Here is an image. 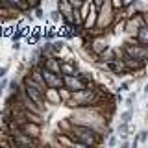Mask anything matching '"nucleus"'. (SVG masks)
Listing matches in <instances>:
<instances>
[{
  "instance_id": "cd10ccee",
  "label": "nucleus",
  "mask_w": 148,
  "mask_h": 148,
  "mask_svg": "<svg viewBox=\"0 0 148 148\" xmlns=\"http://www.w3.org/2000/svg\"><path fill=\"white\" fill-rule=\"evenodd\" d=\"M139 145H141V143H139V139L135 135V137H133V141H132V148H139Z\"/></svg>"
},
{
  "instance_id": "f3484780",
  "label": "nucleus",
  "mask_w": 148,
  "mask_h": 148,
  "mask_svg": "<svg viewBox=\"0 0 148 148\" xmlns=\"http://www.w3.org/2000/svg\"><path fill=\"white\" fill-rule=\"evenodd\" d=\"M119 122H122V124H132V120H133V109H126V111H122V113L119 115Z\"/></svg>"
},
{
  "instance_id": "f8f14e48",
  "label": "nucleus",
  "mask_w": 148,
  "mask_h": 148,
  "mask_svg": "<svg viewBox=\"0 0 148 148\" xmlns=\"http://www.w3.org/2000/svg\"><path fill=\"white\" fill-rule=\"evenodd\" d=\"M78 72V63L74 59H63L61 61V76H74Z\"/></svg>"
},
{
  "instance_id": "7c9ffc66",
  "label": "nucleus",
  "mask_w": 148,
  "mask_h": 148,
  "mask_svg": "<svg viewBox=\"0 0 148 148\" xmlns=\"http://www.w3.org/2000/svg\"><path fill=\"white\" fill-rule=\"evenodd\" d=\"M22 148H37V146H22Z\"/></svg>"
},
{
  "instance_id": "bb28decb",
  "label": "nucleus",
  "mask_w": 148,
  "mask_h": 148,
  "mask_svg": "<svg viewBox=\"0 0 148 148\" xmlns=\"http://www.w3.org/2000/svg\"><path fill=\"white\" fill-rule=\"evenodd\" d=\"M117 148H132V143H130V141H120Z\"/></svg>"
},
{
  "instance_id": "b1692460",
  "label": "nucleus",
  "mask_w": 148,
  "mask_h": 148,
  "mask_svg": "<svg viewBox=\"0 0 148 148\" xmlns=\"http://www.w3.org/2000/svg\"><path fill=\"white\" fill-rule=\"evenodd\" d=\"M117 143H119V137L113 133V135L108 139V146H109V148H117Z\"/></svg>"
},
{
  "instance_id": "0eeeda50",
  "label": "nucleus",
  "mask_w": 148,
  "mask_h": 148,
  "mask_svg": "<svg viewBox=\"0 0 148 148\" xmlns=\"http://www.w3.org/2000/svg\"><path fill=\"white\" fill-rule=\"evenodd\" d=\"M43 78H45V83H46V89H63V76L52 74V72L43 69Z\"/></svg>"
},
{
  "instance_id": "473e14b6",
  "label": "nucleus",
  "mask_w": 148,
  "mask_h": 148,
  "mask_svg": "<svg viewBox=\"0 0 148 148\" xmlns=\"http://www.w3.org/2000/svg\"><path fill=\"white\" fill-rule=\"evenodd\" d=\"M0 37H2V30H0Z\"/></svg>"
},
{
  "instance_id": "4be33fe9",
  "label": "nucleus",
  "mask_w": 148,
  "mask_h": 148,
  "mask_svg": "<svg viewBox=\"0 0 148 148\" xmlns=\"http://www.w3.org/2000/svg\"><path fill=\"white\" fill-rule=\"evenodd\" d=\"M34 15H35V18L43 21V18L46 17V15H45V9H43V6H41V8H37V9H34Z\"/></svg>"
},
{
  "instance_id": "393cba45",
  "label": "nucleus",
  "mask_w": 148,
  "mask_h": 148,
  "mask_svg": "<svg viewBox=\"0 0 148 148\" xmlns=\"http://www.w3.org/2000/svg\"><path fill=\"white\" fill-rule=\"evenodd\" d=\"M8 72H9V65H0V82L6 78Z\"/></svg>"
},
{
  "instance_id": "a211bd4d",
  "label": "nucleus",
  "mask_w": 148,
  "mask_h": 148,
  "mask_svg": "<svg viewBox=\"0 0 148 148\" xmlns=\"http://www.w3.org/2000/svg\"><path fill=\"white\" fill-rule=\"evenodd\" d=\"M22 89V83L18 82V80H9L8 83V91H9V95H17L18 91Z\"/></svg>"
},
{
  "instance_id": "7ed1b4c3",
  "label": "nucleus",
  "mask_w": 148,
  "mask_h": 148,
  "mask_svg": "<svg viewBox=\"0 0 148 148\" xmlns=\"http://www.w3.org/2000/svg\"><path fill=\"white\" fill-rule=\"evenodd\" d=\"M85 46H89V52L92 56V59L100 58L106 50H109V39L106 35H98V37H85Z\"/></svg>"
},
{
  "instance_id": "39448f33",
  "label": "nucleus",
  "mask_w": 148,
  "mask_h": 148,
  "mask_svg": "<svg viewBox=\"0 0 148 148\" xmlns=\"http://www.w3.org/2000/svg\"><path fill=\"white\" fill-rule=\"evenodd\" d=\"M91 85H92V83H91ZM63 87L67 91H71V92H78V91L87 89L89 83L83 82L82 78H78V76H63Z\"/></svg>"
},
{
  "instance_id": "f257e3e1",
  "label": "nucleus",
  "mask_w": 148,
  "mask_h": 148,
  "mask_svg": "<svg viewBox=\"0 0 148 148\" xmlns=\"http://www.w3.org/2000/svg\"><path fill=\"white\" fill-rule=\"evenodd\" d=\"M117 24V13L111 8V0H104V6L98 9V18H96V28L106 35L111 28Z\"/></svg>"
},
{
  "instance_id": "9b49d317",
  "label": "nucleus",
  "mask_w": 148,
  "mask_h": 148,
  "mask_svg": "<svg viewBox=\"0 0 148 148\" xmlns=\"http://www.w3.org/2000/svg\"><path fill=\"white\" fill-rule=\"evenodd\" d=\"M56 9H58L59 15L63 17V21H71V17H72V4H71V0H59Z\"/></svg>"
},
{
  "instance_id": "c85d7f7f",
  "label": "nucleus",
  "mask_w": 148,
  "mask_h": 148,
  "mask_svg": "<svg viewBox=\"0 0 148 148\" xmlns=\"http://www.w3.org/2000/svg\"><path fill=\"white\" fill-rule=\"evenodd\" d=\"M11 48H13V52H18V50H21V43H13Z\"/></svg>"
},
{
  "instance_id": "1a4fd4ad",
  "label": "nucleus",
  "mask_w": 148,
  "mask_h": 148,
  "mask_svg": "<svg viewBox=\"0 0 148 148\" xmlns=\"http://www.w3.org/2000/svg\"><path fill=\"white\" fill-rule=\"evenodd\" d=\"M63 100L59 96V89H46L45 91V106H61Z\"/></svg>"
},
{
  "instance_id": "ddd939ff",
  "label": "nucleus",
  "mask_w": 148,
  "mask_h": 148,
  "mask_svg": "<svg viewBox=\"0 0 148 148\" xmlns=\"http://www.w3.org/2000/svg\"><path fill=\"white\" fill-rule=\"evenodd\" d=\"M13 139V145H15L17 148H22V146H37L39 145V141H35V139L28 137V135H17V137H11Z\"/></svg>"
},
{
  "instance_id": "9d476101",
  "label": "nucleus",
  "mask_w": 148,
  "mask_h": 148,
  "mask_svg": "<svg viewBox=\"0 0 148 148\" xmlns=\"http://www.w3.org/2000/svg\"><path fill=\"white\" fill-rule=\"evenodd\" d=\"M106 69L113 74V76H126V67H124V63H122V59H115V61H111V63H108L106 65Z\"/></svg>"
},
{
  "instance_id": "a878e982",
  "label": "nucleus",
  "mask_w": 148,
  "mask_h": 148,
  "mask_svg": "<svg viewBox=\"0 0 148 148\" xmlns=\"http://www.w3.org/2000/svg\"><path fill=\"white\" fill-rule=\"evenodd\" d=\"M8 83H9V80H8V78H4V80L0 82V98L4 96V91L8 89Z\"/></svg>"
},
{
  "instance_id": "c756f323",
  "label": "nucleus",
  "mask_w": 148,
  "mask_h": 148,
  "mask_svg": "<svg viewBox=\"0 0 148 148\" xmlns=\"http://www.w3.org/2000/svg\"><path fill=\"white\" fill-rule=\"evenodd\" d=\"M143 92H145V96H148V83H145V87H143Z\"/></svg>"
},
{
  "instance_id": "4468645a",
  "label": "nucleus",
  "mask_w": 148,
  "mask_h": 148,
  "mask_svg": "<svg viewBox=\"0 0 148 148\" xmlns=\"http://www.w3.org/2000/svg\"><path fill=\"white\" fill-rule=\"evenodd\" d=\"M115 135L120 137L122 141H130V124H122V122H119L117 124V128H115Z\"/></svg>"
},
{
  "instance_id": "6e6552de",
  "label": "nucleus",
  "mask_w": 148,
  "mask_h": 148,
  "mask_svg": "<svg viewBox=\"0 0 148 148\" xmlns=\"http://www.w3.org/2000/svg\"><path fill=\"white\" fill-rule=\"evenodd\" d=\"M41 124H35V122H24L21 126V133L22 135H28V137H32V139H35V141H39V137H41Z\"/></svg>"
},
{
  "instance_id": "f03ea898",
  "label": "nucleus",
  "mask_w": 148,
  "mask_h": 148,
  "mask_svg": "<svg viewBox=\"0 0 148 148\" xmlns=\"http://www.w3.org/2000/svg\"><path fill=\"white\" fill-rule=\"evenodd\" d=\"M120 48H122V52L126 54L128 58L148 65V46H143V45L135 43L133 39H128V41H124V43H122Z\"/></svg>"
},
{
  "instance_id": "6ab92c4d",
  "label": "nucleus",
  "mask_w": 148,
  "mask_h": 148,
  "mask_svg": "<svg viewBox=\"0 0 148 148\" xmlns=\"http://www.w3.org/2000/svg\"><path fill=\"white\" fill-rule=\"evenodd\" d=\"M111 8H113V11L117 13V15H120V13L124 11V2L122 0H111Z\"/></svg>"
},
{
  "instance_id": "dca6fc26",
  "label": "nucleus",
  "mask_w": 148,
  "mask_h": 148,
  "mask_svg": "<svg viewBox=\"0 0 148 148\" xmlns=\"http://www.w3.org/2000/svg\"><path fill=\"white\" fill-rule=\"evenodd\" d=\"M50 48H52V56H59L65 48V41L63 39H54L52 45H50Z\"/></svg>"
},
{
  "instance_id": "412c9836",
  "label": "nucleus",
  "mask_w": 148,
  "mask_h": 148,
  "mask_svg": "<svg viewBox=\"0 0 148 148\" xmlns=\"http://www.w3.org/2000/svg\"><path fill=\"white\" fill-rule=\"evenodd\" d=\"M137 139H139V143H141V145H145V143L148 141V130H146V128L141 130V132L137 133Z\"/></svg>"
},
{
  "instance_id": "20e7f679",
  "label": "nucleus",
  "mask_w": 148,
  "mask_h": 148,
  "mask_svg": "<svg viewBox=\"0 0 148 148\" xmlns=\"http://www.w3.org/2000/svg\"><path fill=\"white\" fill-rule=\"evenodd\" d=\"M143 26H145V22H143L141 13H139V15H135V17H132V18L122 21V32H124V34H128V35H132V39L137 35V32L141 30Z\"/></svg>"
},
{
  "instance_id": "aec40b11",
  "label": "nucleus",
  "mask_w": 148,
  "mask_h": 148,
  "mask_svg": "<svg viewBox=\"0 0 148 148\" xmlns=\"http://www.w3.org/2000/svg\"><path fill=\"white\" fill-rule=\"evenodd\" d=\"M137 100V92H130L128 98L124 100V106H126V109H133V104H135Z\"/></svg>"
},
{
  "instance_id": "5701e85b",
  "label": "nucleus",
  "mask_w": 148,
  "mask_h": 148,
  "mask_svg": "<svg viewBox=\"0 0 148 148\" xmlns=\"http://www.w3.org/2000/svg\"><path fill=\"white\" fill-rule=\"evenodd\" d=\"M48 15H50V18H52L54 22H59V21H63V17L59 15V11H58V9H54V11H50Z\"/></svg>"
},
{
  "instance_id": "2eb2a0df",
  "label": "nucleus",
  "mask_w": 148,
  "mask_h": 148,
  "mask_svg": "<svg viewBox=\"0 0 148 148\" xmlns=\"http://www.w3.org/2000/svg\"><path fill=\"white\" fill-rule=\"evenodd\" d=\"M133 41L139 45H143V46H148V26H143L141 30L137 32V35L133 37Z\"/></svg>"
},
{
  "instance_id": "423d86ee",
  "label": "nucleus",
  "mask_w": 148,
  "mask_h": 148,
  "mask_svg": "<svg viewBox=\"0 0 148 148\" xmlns=\"http://www.w3.org/2000/svg\"><path fill=\"white\" fill-rule=\"evenodd\" d=\"M61 61L63 59L59 58V56H50V58H45L43 59V69L52 74H58V76H61Z\"/></svg>"
},
{
  "instance_id": "2f4dec72",
  "label": "nucleus",
  "mask_w": 148,
  "mask_h": 148,
  "mask_svg": "<svg viewBox=\"0 0 148 148\" xmlns=\"http://www.w3.org/2000/svg\"><path fill=\"white\" fill-rule=\"evenodd\" d=\"M146 106H148V96H146Z\"/></svg>"
}]
</instances>
